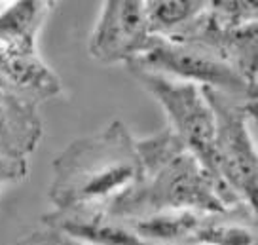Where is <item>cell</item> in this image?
<instances>
[{
  "label": "cell",
  "mask_w": 258,
  "mask_h": 245,
  "mask_svg": "<svg viewBox=\"0 0 258 245\" xmlns=\"http://www.w3.org/2000/svg\"><path fill=\"white\" fill-rule=\"evenodd\" d=\"M67 245H84V243H78V241H74V239H71V237H67Z\"/></svg>",
  "instance_id": "obj_14"
},
{
  "label": "cell",
  "mask_w": 258,
  "mask_h": 245,
  "mask_svg": "<svg viewBox=\"0 0 258 245\" xmlns=\"http://www.w3.org/2000/svg\"><path fill=\"white\" fill-rule=\"evenodd\" d=\"M141 173L133 187L114 198L106 209L123 221L160 211H224L241 200L220 185L167 128L137 141Z\"/></svg>",
  "instance_id": "obj_1"
},
{
  "label": "cell",
  "mask_w": 258,
  "mask_h": 245,
  "mask_svg": "<svg viewBox=\"0 0 258 245\" xmlns=\"http://www.w3.org/2000/svg\"><path fill=\"white\" fill-rule=\"evenodd\" d=\"M215 118V177L235 198L256 209L258 158L249 122L256 99H241L202 88Z\"/></svg>",
  "instance_id": "obj_5"
},
{
  "label": "cell",
  "mask_w": 258,
  "mask_h": 245,
  "mask_svg": "<svg viewBox=\"0 0 258 245\" xmlns=\"http://www.w3.org/2000/svg\"><path fill=\"white\" fill-rule=\"evenodd\" d=\"M53 2H12L0 6V82L42 105L63 95V82L40 55V31Z\"/></svg>",
  "instance_id": "obj_3"
},
{
  "label": "cell",
  "mask_w": 258,
  "mask_h": 245,
  "mask_svg": "<svg viewBox=\"0 0 258 245\" xmlns=\"http://www.w3.org/2000/svg\"><path fill=\"white\" fill-rule=\"evenodd\" d=\"M150 31L146 23L145 2L110 0L103 2L91 31L88 51L101 65H129L146 49Z\"/></svg>",
  "instance_id": "obj_7"
},
{
  "label": "cell",
  "mask_w": 258,
  "mask_h": 245,
  "mask_svg": "<svg viewBox=\"0 0 258 245\" xmlns=\"http://www.w3.org/2000/svg\"><path fill=\"white\" fill-rule=\"evenodd\" d=\"M42 133L38 105L0 82V160L29 165Z\"/></svg>",
  "instance_id": "obj_9"
},
{
  "label": "cell",
  "mask_w": 258,
  "mask_h": 245,
  "mask_svg": "<svg viewBox=\"0 0 258 245\" xmlns=\"http://www.w3.org/2000/svg\"><path fill=\"white\" fill-rule=\"evenodd\" d=\"M205 213L178 209L160 211L127 221L133 232L148 245H188Z\"/></svg>",
  "instance_id": "obj_11"
},
{
  "label": "cell",
  "mask_w": 258,
  "mask_h": 245,
  "mask_svg": "<svg viewBox=\"0 0 258 245\" xmlns=\"http://www.w3.org/2000/svg\"><path fill=\"white\" fill-rule=\"evenodd\" d=\"M188 245H256V209L245 202L205 213Z\"/></svg>",
  "instance_id": "obj_10"
},
{
  "label": "cell",
  "mask_w": 258,
  "mask_h": 245,
  "mask_svg": "<svg viewBox=\"0 0 258 245\" xmlns=\"http://www.w3.org/2000/svg\"><path fill=\"white\" fill-rule=\"evenodd\" d=\"M42 224L84 245H148L127 221L118 219L106 205H78L46 213Z\"/></svg>",
  "instance_id": "obj_8"
},
{
  "label": "cell",
  "mask_w": 258,
  "mask_h": 245,
  "mask_svg": "<svg viewBox=\"0 0 258 245\" xmlns=\"http://www.w3.org/2000/svg\"><path fill=\"white\" fill-rule=\"evenodd\" d=\"M129 73L165 110L167 130L175 139L215 177V118L202 88L139 69Z\"/></svg>",
  "instance_id": "obj_6"
},
{
  "label": "cell",
  "mask_w": 258,
  "mask_h": 245,
  "mask_svg": "<svg viewBox=\"0 0 258 245\" xmlns=\"http://www.w3.org/2000/svg\"><path fill=\"white\" fill-rule=\"evenodd\" d=\"M207 2L198 0H152L145 2L150 36H178L203 14Z\"/></svg>",
  "instance_id": "obj_12"
},
{
  "label": "cell",
  "mask_w": 258,
  "mask_h": 245,
  "mask_svg": "<svg viewBox=\"0 0 258 245\" xmlns=\"http://www.w3.org/2000/svg\"><path fill=\"white\" fill-rule=\"evenodd\" d=\"M127 69L161 74L175 82L194 84L241 99H256V84L249 82L209 44L190 38L150 36L148 46Z\"/></svg>",
  "instance_id": "obj_4"
},
{
  "label": "cell",
  "mask_w": 258,
  "mask_h": 245,
  "mask_svg": "<svg viewBox=\"0 0 258 245\" xmlns=\"http://www.w3.org/2000/svg\"><path fill=\"white\" fill-rule=\"evenodd\" d=\"M49 202L53 209L106 205L123 194L141 173L137 139L121 120L95 135L74 139L51 162Z\"/></svg>",
  "instance_id": "obj_2"
},
{
  "label": "cell",
  "mask_w": 258,
  "mask_h": 245,
  "mask_svg": "<svg viewBox=\"0 0 258 245\" xmlns=\"http://www.w3.org/2000/svg\"><path fill=\"white\" fill-rule=\"evenodd\" d=\"M44 228L46 230H42V232H32L31 236L21 239L17 245H67V237L63 234H59L48 226H44Z\"/></svg>",
  "instance_id": "obj_13"
}]
</instances>
